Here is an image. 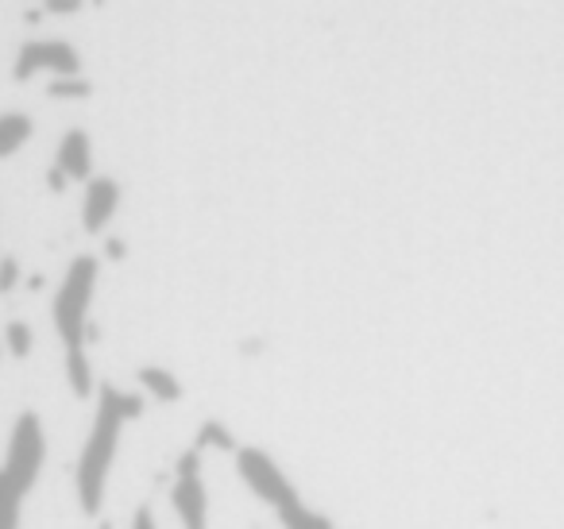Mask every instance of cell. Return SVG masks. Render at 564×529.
I'll return each mask as SVG.
<instances>
[{"label": "cell", "instance_id": "cell-1", "mask_svg": "<svg viewBox=\"0 0 564 529\" xmlns=\"http://www.w3.org/2000/svg\"><path fill=\"white\" fill-rule=\"evenodd\" d=\"M140 413H143V395H124L112 382H97V413H94V425H89L86 444H82L78 472H74L78 503L89 518H97V510L105 503V487H109V472L120 452L124 425L132 418H140Z\"/></svg>", "mask_w": 564, "mask_h": 529}, {"label": "cell", "instance_id": "cell-2", "mask_svg": "<svg viewBox=\"0 0 564 529\" xmlns=\"http://www.w3.org/2000/svg\"><path fill=\"white\" fill-rule=\"evenodd\" d=\"M97 256H78L63 274L55 302H51V317H55V333L66 352V382L78 398H89L97 390L94 367H89V341H94V325H89V302L97 290Z\"/></svg>", "mask_w": 564, "mask_h": 529}, {"label": "cell", "instance_id": "cell-3", "mask_svg": "<svg viewBox=\"0 0 564 529\" xmlns=\"http://www.w3.org/2000/svg\"><path fill=\"white\" fill-rule=\"evenodd\" d=\"M43 460H47V436H43V421L35 410H24L12 425L9 449H4V467L0 475L12 483L17 495H32V487L43 475Z\"/></svg>", "mask_w": 564, "mask_h": 529}, {"label": "cell", "instance_id": "cell-4", "mask_svg": "<svg viewBox=\"0 0 564 529\" xmlns=\"http://www.w3.org/2000/svg\"><path fill=\"white\" fill-rule=\"evenodd\" d=\"M232 456H236V472L248 483V490L256 498H263L271 510H282V506H291L302 498L299 490H294V483L282 475V467L274 464L263 449H236Z\"/></svg>", "mask_w": 564, "mask_h": 529}, {"label": "cell", "instance_id": "cell-5", "mask_svg": "<svg viewBox=\"0 0 564 529\" xmlns=\"http://www.w3.org/2000/svg\"><path fill=\"white\" fill-rule=\"evenodd\" d=\"M171 506L178 514L182 529H209V495H205V479H202V449H189L178 456Z\"/></svg>", "mask_w": 564, "mask_h": 529}, {"label": "cell", "instance_id": "cell-6", "mask_svg": "<svg viewBox=\"0 0 564 529\" xmlns=\"http://www.w3.org/2000/svg\"><path fill=\"white\" fill-rule=\"evenodd\" d=\"M35 74H55V78H78L82 55L66 40H28L12 66V78L32 82Z\"/></svg>", "mask_w": 564, "mask_h": 529}, {"label": "cell", "instance_id": "cell-7", "mask_svg": "<svg viewBox=\"0 0 564 529\" xmlns=\"http://www.w3.org/2000/svg\"><path fill=\"white\" fill-rule=\"evenodd\" d=\"M120 209V182L117 179H89L86 182V202H82V225L86 233H105L112 213Z\"/></svg>", "mask_w": 564, "mask_h": 529}, {"label": "cell", "instance_id": "cell-8", "mask_svg": "<svg viewBox=\"0 0 564 529\" xmlns=\"http://www.w3.org/2000/svg\"><path fill=\"white\" fill-rule=\"evenodd\" d=\"M55 166L70 182H89V179H94V143H89V136L82 132V128H70V132L58 140Z\"/></svg>", "mask_w": 564, "mask_h": 529}, {"label": "cell", "instance_id": "cell-9", "mask_svg": "<svg viewBox=\"0 0 564 529\" xmlns=\"http://www.w3.org/2000/svg\"><path fill=\"white\" fill-rule=\"evenodd\" d=\"M32 132H35V125L28 112H4V117H0V163L17 155V151L32 140Z\"/></svg>", "mask_w": 564, "mask_h": 529}, {"label": "cell", "instance_id": "cell-10", "mask_svg": "<svg viewBox=\"0 0 564 529\" xmlns=\"http://www.w3.org/2000/svg\"><path fill=\"white\" fill-rule=\"evenodd\" d=\"M140 387L143 398H159V402H178L182 398V382L166 367H140Z\"/></svg>", "mask_w": 564, "mask_h": 529}, {"label": "cell", "instance_id": "cell-11", "mask_svg": "<svg viewBox=\"0 0 564 529\" xmlns=\"http://www.w3.org/2000/svg\"><path fill=\"white\" fill-rule=\"evenodd\" d=\"M279 514V521H282V529H333V521L325 518V514H317V510H310L306 503H291V506H282V510H274Z\"/></svg>", "mask_w": 564, "mask_h": 529}, {"label": "cell", "instance_id": "cell-12", "mask_svg": "<svg viewBox=\"0 0 564 529\" xmlns=\"http://www.w3.org/2000/svg\"><path fill=\"white\" fill-rule=\"evenodd\" d=\"M4 352H9V356H17V359H28L32 356V348H35V333H32V325H28V321H9V325H4Z\"/></svg>", "mask_w": 564, "mask_h": 529}, {"label": "cell", "instance_id": "cell-13", "mask_svg": "<svg viewBox=\"0 0 564 529\" xmlns=\"http://www.w3.org/2000/svg\"><path fill=\"white\" fill-rule=\"evenodd\" d=\"M47 97L51 101H89L94 97V82L89 78H55L47 86Z\"/></svg>", "mask_w": 564, "mask_h": 529}, {"label": "cell", "instance_id": "cell-14", "mask_svg": "<svg viewBox=\"0 0 564 529\" xmlns=\"http://www.w3.org/2000/svg\"><path fill=\"white\" fill-rule=\"evenodd\" d=\"M20 510H24V495H17L12 483L0 475V529H20Z\"/></svg>", "mask_w": 564, "mask_h": 529}, {"label": "cell", "instance_id": "cell-15", "mask_svg": "<svg viewBox=\"0 0 564 529\" xmlns=\"http://www.w3.org/2000/svg\"><path fill=\"white\" fill-rule=\"evenodd\" d=\"M197 449H225V452H236V444H232V436L225 433V425H217V421H205L202 436H197Z\"/></svg>", "mask_w": 564, "mask_h": 529}, {"label": "cell", "instance_id": "cell-16", "mask_svg": "<svg viewBox=\"0 0 564 529\" xmlns=\"http://www.w3.org/2000/svg\"><path fill=\"white\" fill-rule=\"evenodd\" d=\"M20 287V259L0 256V294H12Z\"/></svg>", "mask_w": 564, "mask_h": 529}, {"label": "cell", "instance_id": "cell-17", "mask_svg": "<svg viewBox=\"0 0 564 529\" xmlns=\"http://www.w3.org/2000/svg\"><path fill=\"white\" fill-rule=\"evenodd\" d=\"M86 0H47V12H58V17H70V12H82Z\"/></svg>", "mask_w": 564, "mask_h": 529}, {"label": "cell", "instance_id": "cell-18", "mask_svg": "<svg viewBox=\"0 0 564 529\" xmlns=\"http://www.w3.org/2000/svg\"><path fill=\"white\" fill-rule=\"evenodd\" d=\"M66 182H70V179H66V174L58 171V166H51V171H47V186L55 190V194H63V190H66Z\"/></svg>", "mask_w": 564, "mask_h": 529}, {"label": "cell", "instance_id": "cell-19", "mask_svg": "<svg viewBox=\"0 0 564 529\" xmlns=\"http://www.w3.org/2000/svg\"><path fill=\"white\" fill-rule=\"evenodd\" d=\"M132 529H155V518H151V510H148V506H140V514H135Z\"/></svg>", "mask_w": 564, "mask_h": 529}, {"label": "cell", "instance_id": "cell-20", "mask_svg": "<svg viewBox=\"0 0 564 529\" xmlns=\"http://www.w3.org/2000/svg\"><path fill=\"white\" fill-rule=\"evenodd\" d=\"M105 251H109V259H120L124 256V240H109L105 244Z\"/></svg>", "mask_w": 564, "mask_h": 529}, {"label": "cell", "instance_id": "cell-21", "mask_svg": "<svg viewBox=\"0 0 564 529\" xmlns=\"http://www.w3.org/2000/svg\"><path fill=\"white\" fill-rule=\"evenodd\" d=\"M0 352H4V344H0Z\"/></svg>", "mask_w": 564, "mask_h": 529}]
</instances>
